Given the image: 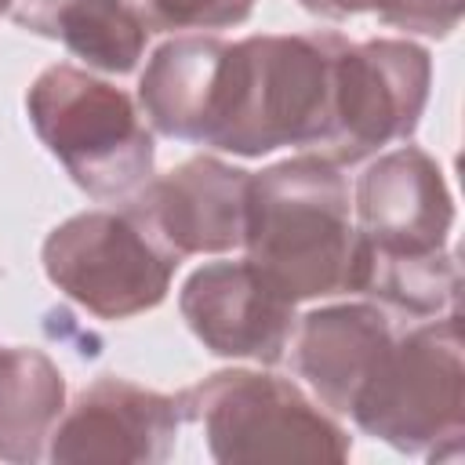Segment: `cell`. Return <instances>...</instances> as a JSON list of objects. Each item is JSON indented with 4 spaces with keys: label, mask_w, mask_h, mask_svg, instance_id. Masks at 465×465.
I'll return each instance as SVG.
<instances>
[{
    "label": "cell",
    "mask_w": 465,
    "mask_h": 465,
    "mask_svg": "<svg viewBox=\"0 0 465 465\" xmlns=\"http://www.w3.org/2000/svg\"><path fill=\"white\" fill-rule=\"evenodd\" d=\"M331 40L334 33L225 40L200 145L236 156L283 145L312 153L327 127Z\"/></svg>",
    "instance_id": "1"
},
{
    "label": "cell",
    "mask_w": 465,
    "mask_h": 465,
    "mask_svg": "<svg viewBox=\"0 0 465 465\" xmlns=\"http://www.w3.org/2000/svg\"><path fill=\"white\" fill-rule=\"evenodd\" d=\"M240 247L291 302L349 294L356 225L338 163L302 153L251 174Z\"/></svg>",
    "instance_id": "2"
},
{
    "label": "cell",
    "mask_w": 465,
    "mask_h": 465,
    "mask_svg": "<svg viewBox=\"0 0 465 465\" xmlns=\"http://www.w3.org/2000/svg\"><path fill=\"white\" fill-rule=\"evenodd\" d=\"M11 18L102 73H131L145 51V25L127 0H11Z\"/></svg>",
    "instance_id": "13"
},
{
    "label": "cell",
    "mask_w": 465,
    "mask_h": 465,
    "mask_svg": "<svg viewBox=\"0 0 465 465\" xmlns=\"http://www.w3.org/2000/svg\"><path fill=\"white\" fill-rule=\"evenodd\" d=\"M251 171L218 156H193L160 178H149L124 211L178 262L189 254H222L243 243Z\"/></svg>",
    "instance_id": "9"
},
{
    "label": "cell",
    "mask_w": 465,
    "mask_h": 465,
    "mask_svg": "<svg viewBox=\"0 0 465 465\" xmlns=\"http://www.w3.org/2000/svg\"><path fill=\"white\" fill-rule=\"evenodd\" d=\"M178 425L174 396L102 374L58 414L44 454L62 465H156L174 450Z\"/></svg>",
    "instance_id": "8"
},
{
    "label": "cell",
    "mask_w": 465,
    "mask_h": 465,
    "mask_svg": "<svg viewBox=\"0 0 465 465\" xmlns=\"http://www.w3.org/2000/svg\"><path fill=\"white\" fill-rule=\"evenodd\" d=\"M458 291L461 276L447 247L421 258H381L356 251L349 294L378 298L381 309L403 312L411 320H432L443 312H458Z\"/></svg>",
    "instance_id": "15"
},
{
    "label": "cell",
    "mask_w": 465,
    "mask_h": 465,
    "mask_svg": "<svg viewBox=\"0 0 465 465\" xmlns=\"http://www.w3.org/2000/svg\"><path fill=\"white\" fill-rule=\"evenodd\" d=\"M294 305L251 258L200 265L178 291L185 327L229 360L280 363L294 334Z\"/></svg>",
    "instance_id": "11"
},
{
    "label": "cell",
    "mask_w": 465,
    "mask_h": 465,
    "mask_svg": "<svg viewBox=\"0 0 465 465\" xmlns=\"http://www.w3.org/2000/svg\"><path fill=\"white\" fill-rule=\"evenodd\" d=\"M352 214L356 251L421 258L447 247L454 200L440 163L418 145H400L360 174Z\"/></svg>",
    "instance_id": "10"
},
{
    "label": "cell",
    "mask_w": 465,
    "mask_h": 465,
    "mask_svg": "<svg viewBox=\"0 0 465 465\" xmlns=\"http://www.w3.org/2000/svg\"><path fill=\"white\" fill-rule=\"evenodd\" d=\"M47 280L98 320H131L156 309L178 269L124 207L84 211L54 225L44 240Z\"/></svg>",
    "instance_id": "7"
},
{
    "label": "cell",
    "mask_w": 465,
    "mask_h": 465,
    "mask_svg": "<svg viewBox=\"0 0 465 465\" xmlns=\"http://www.w3.org/2000/svg\"><path fill=\"white\" fill-rule=\"evenodd\" d=\"M432 62L411 40H331L327 127L316 156L345 167L374 156L392 142H407L429 102Z\"/></svg>",
    "instance_id": "6"
},
{
    "label": "cell",
    "mask_w": 465,
    "mask_h": 465,
    "mask_svg": "<svg viewBox=\"0 0 465 465\" xmlns=\"http://www.w3.org/2000/svg\"><path fill=\"white\" fill-rule=\"evenodd\" d=\"M25 113L36 138L87 196L124 203L153 178L156 149L134 98L87 69L47 65L25 91Z\"/></svg>",
    "instance_id": "4"
},
{
    "label": "cell",
    "mask_w": 465,
    "mask_h": 465,
    "mask_svg": "<svg viewBox=\"0 0 465 465\" xmlns=\"http://www.w3.org/2000/svg\"><path fill=\"white\" fill-rule=\"evenodd\" d=\"M145 33H185V29H225L240 25L254 0H127Z\"/></svg>",
    "instance_id": "17"
},
{
    "label": "cell",
    "mask_w": 465,
    "mask_h": 465,
    "mask_svg": "<svg viewBox=\"0 0 465 465\" xmlns=\"http://www.w3.org/2000/svg\"><path fill=\"white\" fill-rule=\"evenodd\" d=\"M392 338L396 323L381 305L356 302L312 309L294 323L291 367L327 411L349 414Z\"/></svg>",
    "instance_id": "12"
},
{
    "label": "cell",
    "mask_w": 465,
    "mask_h": 465,
    "mask_svg": "<svg viewBox=\"0 0 465 465\" xmlns=\"http://www.w3.org/2000/svg\"><path fill=\"white\" fill-rule=\"evenodd\" d=\"M182 421L203 429L222 465L240 461H345L349 432L294 381L262 371H218L174 396Z\"/></svg>",
    "instance_id": "5"
},
{
    "label": "cell",
    "mask_w": 465,
    "mask_h": 465,
    "mask_svg": "<svg viewBox=\"0 0 465 465\" xmlns=\"http://www.w3.org/2000/svg\"><path fill=\"white\" fill-rule=\"evenodd\" d=\"M4 11H11V0H0V15H4Z\"/></svg>",
    "instance_id": "18"
},
{
    "label": "cell",
    "mask_w": 465,
    "mask_h": 465,
    "mask_svg": "<svg viewBox=\"0 0 465 465\" xmlns=\"http://www.w3.org/2000/svg\"><path fill=\"white\" fill-rule=\"evenodd\" d=\"M298 4L320 18L378 15L385 25L421 36H450L465 7V0H298Z\"/></svg>",
    "instance_id": "16"
},
{
    "label": "cell",
    "mask_w": 465,
    "mask_h": 465,
    "mask_svg": "<svg viewBox=\"0 0 465 465\" xmlns=\"http://www.w3.org/2000/svg\"><path fill=\"white\" fill-rule=\"evenodd\" d=\"M65 411L58 363L25 345H0V458L25 465L44 458V443Z\"/></svg>",
    "instance_id": "14"
},
{
    "label": "cell",
    "mask_w": 465,
    "mask_h": 465,
    "mask_svg": "<svg viewBox=\"0 0 465 465\" xmlns=\"http://www.w3.org/2000/svg\"><path fill=\"white\" fill-rule=\"evenodd\" d=\"M349 418L400 454L429 461L461 458L465 440V345L461 316L443 312L396 331Z\"/></svg>",
    "instance_id": "3"
}]
</instances>
